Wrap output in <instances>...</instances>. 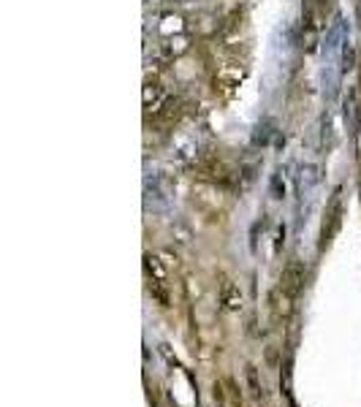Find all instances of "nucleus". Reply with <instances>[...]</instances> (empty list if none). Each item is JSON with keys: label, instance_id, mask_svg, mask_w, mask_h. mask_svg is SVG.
I'll list each match as a JSON object with an SVG mask.
<instances>
[{"label": "nucleus", "instance_id": "nucleus-2", "mask_svg": "<svg viewBox=\"0 0 361 407\" xmlns=\"http://www.w3.org/2000/svg\"><path fill=\"white\" fill-rule=\"evenodd\" d=\"M190 49V41H187V36L185 33H180V36H172V39H166L163 44H161V54L163 57H180V54H185Z\"/></svg>", "mask_w": 361, "mask_h": 407}, {"label": "nucleus", "instance_id": "nucleus-6", "mask_svg": "<svg viewBox=\"0 0 361 407\" xmlns=\"http://www.w3.org/2000/svg\"><path fill=\"white\" fill-rule=\"evenodd\" d=\"M177 3H182V6H190V3H196V0H177Z\"/></svg>", "mask_w": 361, "mask_h": 407}, {"label": "nucleus", "instance_id": "nucleus-1", "mask_svg": "<svg viewBox=\"0 0 361 407\" xmlns=\"http://www.w3.org/2000/svg\"><path fill=\"white\" fill-rule=\"evenodd\" d=\"M182 30H185V19L177 17V14H163V17H161V22H158V33H161L163 39L180 36Z\"/></svg>", "mask_w": 361, "mask_h": 407}, {"label": "nucleus", "instance_id": "nucleus-4", "mask_svg": "<svg viewBox=\"0 0 361 407\" xmlns=\"http://www.w3.org/2000/svg\"><path fill=\"white\" fill-rule=\"evenodd\" d=\"M242 76H245L242 68H223V71L218 74V79H220V82H228V85H239Z\"/></svg>", "mask_w": 361, "mask_h": 407}, {"label": "nucleus", "instance_id": "nucleus-7", "mask_svg": "<svg viewBox=\"0 0 361 407\" xmlns=\"http://www.w3.org/2000/svg\"><path fill=\"white\" fill-rule=\"evenodd\" d=\"M359 193H361V187H359Z\"/></svg>", "mask_w": 361, "mask_h": 407}, {"label": "nucleus", "instance_id": "nucleus-3", "mask_svg": "<svg viewBox=\"0 0 361 407\" xmlns=\"http://www.w3.org/2000/svg\"><path fill=\"white\" fill-rule=\"evenodd\" d=\"M163 103H166V90L161 85H149L147 82V87H144V106H147V112H158Z\"/></svg>", "mask_w": 361, "mask_h": 407}, {"label": "nucleus", "instance_id": "nucleus-5", "mask_svg": "<svg viewBox=\"0 0 361 407\" xmlns=\"http://www.w3.org/2000/svg\"><path fill=\"white\" fill-rule=\"evenodd\" d=\"M196 22H201V25H198V33H212V30H215V25H212V17H207V14H204V17H198Z\"/></svg>", "mask_w": 361, "mask_h": 407}]
</instances>
